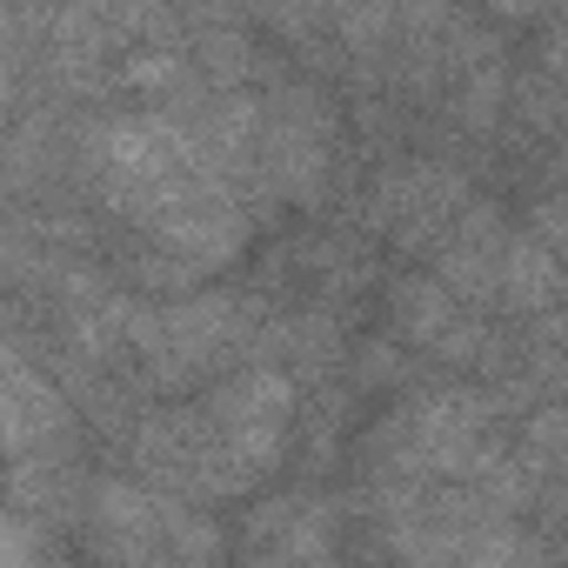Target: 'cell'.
<instances>
[{
  "mask_svg": "<svg viewBox=\"0 0 568 568\" xmlns=\"http://www.w3.org/2000/svg\"><path fill=\"white\" fill-rule=\"evenodd\" d=\"M8 455H34V448H54L68 442V395L28 368V355L14 348L8 355Z\"/></svg>",
  "mask_w": 568,
  "mask_h": 568,
  "instance_id": "8992f818",
  "label": "cell"
},
{
  "mask_svg": "<svg viewBox=\"0 0 568 568\" xmlns=\"http://www.w3.org/2000/svg\"><path fill=\"white\" fill-rule=\"evenodd\" d=\"M568 295V267L548 247V234H508V261H501V302L515 315H548Z\"/></svg>",
  "mask_w": 568,
  "mask_h": 568,
  "instance_id": "ba28073f",
  "label": "cell"
},
{
  "mask_svg": "<svg viewBox=\"0 0 568 568\" xmlns=\"http://www.w3.org/2000/svg\"><path fill=\"white\" fill-rule=\"evenodd\" d=\"M174 501L168 488H134V481H94L88 488V548L108 561H174Z\"/></svg>",
  "mask_w": 568,
  "mask_h": 568,
  "instance_id": "3957f363",
  "label": "cell"
},
{
  "mask_svg": "<svg viewBox=\"0 0 568 568\" xmlns=\"http://www.w3.org/2000/svg\"><path fill=\"white\" fill-rule=\"evenodd\" d=\"M194 48H201V68H207V81H214V88H241V74L254 68L247 41H241L234 28H207Z\"/></svg>",
  "mask_w": 568,
  "mask_h": 568,
  "instance_id": "7c38bea8",
  "label": "cell"
},
{
  "mask_svg": "<svg viewBox=\"0 0 568 568\" xmlns=\"http://www.w3.org/2000/svg\"><path fill=\"white\" fill-rule=\"evenodd\" d=\"M328 8H335V28L355 54H375L402 21V0H328Z\"/></svg>",
  "mask_w": 568,
  "mask_h": 568,
  "instance_id": "30bf717a",
  "label": "cell"
},
{
  "mask_svg": "<svg viewBox=\"0 0 568 568\" xmlns=\"http://www.w3.org/2000/svg\"><path fill=\"white\" fill-rule=\"evenodd\" d=\"M388 315L408 348H442V335L455 328V288L442 274H408V281H395Z\"/></svg>",
  "mask_w": 568,
  "mask_h": 568,
  "instance_id": "9c48e42d",
  "label": "cell"
},
{
  "mask_svg": "<svg viewBox=\"0 0 568 568\" xmlns=\"http://www.w3.org/2000/svg\"><path fill=\"white\" fill-rule=\"evenodd\" d=\"M121 335L128 355L148 362L154 388H194L214 368H227L247 348V315L227 295H187V302H121Z\"/></svg>",
  "mask_w": 568,
  "mask_h": 568,
  "instance_id": "6da1fadb",
  "label": "cell"
},
{
  "mask_svg": "<svg viewBox=\"0 0 568 568\" xmlns=\"http://www.w3.org/2000/svg\"><path fill=\"white\" fill-rule=\"evenodd\" d=\"M495 8L508 14V21H535V14H548L555 0H495Z\"/></svg>",
  "mask_w": 568,
  "mask_h": 568,
  "instance_id": "5bb4252c",
  "label": "cell"
},
{
  "mask_svg": "<svg viewBox=\"0 0 568 568\" xmlns=\"http://www.w3.org/2000/svg\"><path fill=\"white\" fill-rule=\"evenodd\" d=\"M501 261H508V227L495 207H462V227L442 234V281L455 302H488L501 295Z\"/></svg>",
  "mask_w": 568,
  "mask_h": 568,
  "instance_id": "5b68a950",
  "label": "cell"
},
{
  "mask_svg": "<svg viewBox=\"0 0 568 568\" xmlns=\"http://www.w3.org/2000/svg\"><path fill=\"white\" fill-rule=\"evenodd\" d=\"M261 174L302 201L322 207V174H328V114L308 88H281L267 101V128H261Z\"/></svg>",
  "mask_w": 568,
  "mask_h": 568,
  "instance_id": "7a4b0ae2",
  "label": "cell"
},
{
  "mask_svg": "<svg viewBox=\"0 0 568 568\" xmlns=\"http://www.w3.org/2000/svg\"><path fill=\"white\" fill-rule=\"evenodd\" d=\"M468 207V181L455 168H435V161H415V168H395L375 181V201H368V221L388 227L408 254H422L428 241L448 234V221Z\"/></svg>",
  "mask_w": 568,
  "mask_h": 568,
  "instance_id": "277c9868",
  "label": "cell"
},
{
  "mask_svg": "<svg viewBox=\"0 0 568 568\" xmlns=\"http://www.w3.org/2000/svg\"><path fill=\"white\" fill-rule=\"evenodd\" d=\"M495 108H501V54H481V61H468V81H462V128L488 134Z\"/></svg>",
  "mask_w": 568,
  "mask_h": 568,
  "instance_id": "8fae6325",
  "label": "cell"
},
{
  "mask_svg": "<svg viewBox=\"0 0 568 568\" xmlns=\"http://www.w3.org/2000/svg\"><path fill=\"white\" fill-rule=\"evenodd\" d=\"M181 14H194V34L207 28H234V0H174Z\"/></svg>",
  "mask_w": 568,
  "mask_h": 568,
  "instance_id": "4fadbf2b",
  "label": "cell"
},
{
  "mask_svg": "<svg viewBox=\"0 0 568 568\" xmlns=\"http://www.w3.org/2000/svg\"><path fill=\"white\" fill-rule=\"evenodd\" d=\"M247 555H267V561H322V555H335V521L315 501H267L247 521Z\"/></svg>",
  "mask_w": 568,
  "mask_h": 568,
  "instance_id": "52a82bcc",
  "label": "cell"
}]
</instances>
